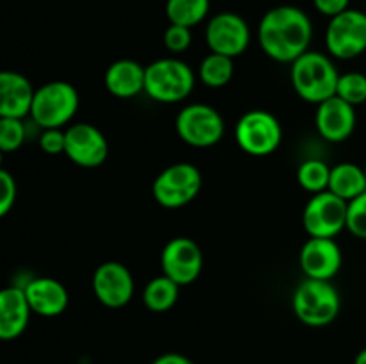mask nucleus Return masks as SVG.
<instances>
[{"instance_id": "nucleus-29", "label": "nucleus", "mask_w": 366, "mask_h": 364, "mask_svg": "<svg viewBox=\"0 0 366 364\" xmlns=\"http://www.w3.org/2000/svg\"><path fill=\"white\" fill-rule=\"evenodd\" d=\"M163 43L168 52L182 54L192 46V29L170 24L164 31Z\"/></svg>"}, {"instance_id": "nucleus-13", "label": "nucleus", "mask_w": 366, "mask_h": 364, "mask_svg": "<svg viewBox=\"0 0 366 364\" xmlns=\"http://www.w3.org/2000/svg\"><path fill=\"white\" fill-rule=\"evenodd\" d=\"M93 293L102 305L109 309H120L132 300L134 278L125 264L117 261L102 263L93 273Z\"/></svg>"}, {"instance_id": "nucleus-31", "label": "nucleus", "mask_w": 366, "mask_h": 364, "mask_svg": "<svg viewBox=\"0 0 366 364\" xmlns=\"http://www.w3.org/2000/svg\"><path fill=\"white\" fill-rule=\"evenodd\" d=\"M16 181L7 170L0 171V214L6 216L16 202Z\"/></svg>"}, {"instance_id": "nucleus-25", "label": "nucleus", "mask_w": 366, "mask_h": 364, "mask_svg": "<svg viewBox=\"0 0 366 364\" xmlns=\"http://www.w3.org/2000/svg\"><path fill=\"white\" fill-rule=\"evenodd\" d=\"M329 178H331V166L325 161L307 159L297 170V182L302 189L313 193H324L329 189Z\"/></svg>"}, {"instance_id": "nucleus-26", "label": "nucleus", "mask_w": 366, "mask_h": 364, "mask_svg": "<svg viewBox=\"0 0 366 364\" xmlns=\"http://www.w3.org/2000/svg\"><path fill=\"white\" fill-rule=\"evenodd\" d=\"M336 96L349 102L350 106H361L366 102V75L361 71L342 74L336 86Z\"/></svg>"}, {"instance_id": "nucleus-1", "label": "nucleus", "mask_w": 366, "mask_h": 364, "mask_svg": "<svg viewBox=\"0 0 366 364\" xmlns=\"http://www.w3.org/2000/svg\"><path fill=\"white\" fill-rule=\"evenodd\" d=\"M257 39L261 50L270 59L277 63H293L310 50L313 24L300 7L277 6L261 18Z\"/></svg>"}, {"instance_id": "nucleus-18", "label": "nucleus", "mask_w": 366, "mask_h": 364, "mask_svg": "<svg viewBox=\"0 0 366 364\" xmlns=\"http://www.w3.org/2000/svg\"><path fill=\"white\" fill-rule=\"evenodd\" d=\"M32 309L24 288H4L0 291V339L13 341L29 327Z\"/></svg>"}, {"instance_id": "nucleus-14", "label": "nucleus", "mask_w": 366, "mask_h": 364, "mask_svg": "<svg viewBox=\"0 0 366 364\" xmlns=\"http://www.w3.org/2000/svg\"><path fill=\"white\" fill-rule=\"evenodd\" d=\"M109 145L106 136L92 123H74L66 128L64 156L81 168H97L107 159Z\"/></svg>"}, {"instance_id": "nucleus-32", "label": "nucleus", "mask_w": 366, "mask_h": 364, "mask_svg": "<svg viewBox=\"0 0 366 364\" xmlns=\"http://www.w3.org/2000/svg\"><path fill=\"white\" fill-rule=\"evenodd\" d=\"M313 4L318 13L327 18H335L343 11L350 9V0H313Z\"/></svg>"}, {"instance_id": "nucleus-30", "label": "nucleus", "mask_w": 366, "mask_h": 364, "mask_svg": "<svg viewBox=\"0 0 366 364\" xmlns=\"http://www.w3.org/2000/svg\"><path fill=\"white\" fill-rule=\"evenodd\" d=\"M39 148L49 156H59L66 150V131L63 128H43L39 136Z\"/></svg>"}, {"instance_id": "nucleus-33", "label": "nucleus", "mask_w": 366, "mask_h": 364, "mask_svg": "<svg viewBox=\"0 0 366 364\" xmlns=\"http://www.w3.org/2000/svg\"><path fill=\"white\" fill-rule=\"evenodd\" d=\"M150 364H195L192 359H188L186 355L182 353H163V355L156 357Z\"/></svg>"}, {"instance_id": "nucleus-3", "label": "nucleus", "mask_w": 366, "mask_h": 364, "mask_svg": "<svg viewBox=\"0 0 366 364\" xmlns=\"http://www.w3.org/2000/svg\"><path fill=\"white\" fill-rule=\"evenodd\" d=\"M195 88V74L188 63L163 57L145 66V95L159 103H179Z\"/></svg>"}, {"instance_id": "nucleus-22", "label": "nucleus", "mask_w": 366, "mask_h": 364, "mask_svg": "<svg viewBox=\"0 0 366 364\" xmlns=\"http://www.w3.org/2000/svg\"><path fill=\"white\" fill-rule=\"evenodd\" d=\"M181 285L167 275L154 277L143 289V303L152 313H167L177 303Z\"/></svg>"}, {"instance_id": "nucleus-17", "label": "nucleus", "mask_w": 366, "mask_h": 364, "mask_svg": "<svg viewBox=\"0 0 366 364\" xmlns=\"http://www.w3.org/2000/svg\"><path fill=\"white\" fill-rule=\"evenodd\" d=\"M36 89L31 81L18 71L0 74V118H20L31 114Z\"/></svg>"}, {"instance_id": "nucleus-5", "label": "nucleus", "mask_w": 366, "mask_h": 364, "mask_svg": "<svg viewBox=\"0 0 366 364\" xmlns=\"http://www.w3.org/2000/svg\"><path fill=\"white\" fill-rule=\"evenodd\" d=\"M79 109V93L70 82L52 81L36 89L31 118L43 128H63Z\"/></svg>"}, {"instance_id": "nucleus-27", "label": "nucleus", "mask_w": 366, "mask_h": 364, "mask_svg": "<svg viewBox=\"0 0 366 364\" xmlns=\"http://www.w3.org/2000/svg\"><path fill=\"white\" fill-rule=\"evenodd\" d=\"M25 141V127L20 118H0V150L14 152Z\"/></svg>"}, {"instance_id": "nucleus-4", "label": "nucleus", "mask_w": 366, "mask_h": 364, "mask_svg": "<svg viewBox=\"0 0 366 364\" xmlns=\"http://www.w3.org/2000/svg\"><path fill=\"white\" fill-rule=\"evenodd\" d=\"M292 307L304 325L320 328L327 327L338 318L342 298L331 280L304 278L293 293Z\"/></svg>"}, {"instance_id": "nucleus-34", "label": "nucleus", "mask_w": 366, "mask_h": 364, "mask_svg": "<svg viewBox=\"0 0 366 364\" xmlns=\"http://www.w3.org/2000/svg\"><path fill=\"white\" fill-rule=\"evenodd\" d=\"M354 364H366V348H363L357 353L356 359H354Z\"/></svg>"}, {"instance_id": "nucleus-15", "label": "nucleus", "mask_w": 366, "mask_h": 364, "mask_svg": "<svg viewBox=\"0 0 366 364\" xmlns=\"http://www.w3.org/2000/svg\"><path fill=\"white\" fill-rule=\"evenodd\" d=\"M300 268L306 278L331 280L343 264V253L332 238H310L300 248Z\"/></svg>"}, {"instance_id": "nucleus-16", "label": "nucleus", "mask_w": 366, "mask_h": 364, "mask_svg": "<svg viewBox=\"0 0 366 364\" xmlns=\"http://www.w3.org/2000/svg\"><path fill=\"white\" fill-rule=\"evenodd\" d=\"M356 121L357 116L354 106L336 95L318 103L315 114L318 134L329 143L347 141L356 128Z\"/></svg>"}, {"instance_id": "nucleus-21", "label": "nucleus", "mask_w": 366, "mask_h": 364, "mask_svg": "<svg viewBox=\"0 0 366 364\" xmlns=\"http://www.w3.org/2000/svg\"><path fill=\"white\" fill-rule=\"evenodd\" d=\"M327 191L335 193L345 202L363 195L366 191L365 166H357L354 163H340L332 166Z\"/></svg>"}, {"instance_id": "nucleus-6", "label": "nucleus", "mask_w": 366, "mask_h": 364, "mask_svg": "<svg viewBox=\"0 0 366 364\" xmlns=\"http://www.w3.org/2000/svg\"><path fill=\"white\" fill-rule=\"evenodd\" d=\"M202 189V175L192 163H175L164 168L152 184V196L161 207L179 209L188 206Z\"/></svg>"}, {"instance_id": "nucleus-2", "label": "nucleus", "mask_w": 366, "mask_h": 364, "mask_svg": "<svg viewBox=\"0 0 366 364\" xmlns=\"http://www.w3.org/2000/svg\"><path fill=\"white\" fill-rule=\"evenodd\" d=\"M340 75L331 57L315 50H307L292 63L293 89L300 98L317 106L336 95Z\"/></svg>"}, {"instance_id": "nucleus-23", "label": "nucleus", "mask_w": 366, "mask_h": 364, "mask_svg": "<svg viewBox=\"0 0 366 364\" xmlns=\"http://www.w3.org/2000/svg\"><path fill=\"white\" fill-rule=\"evenodd\" d=\"M209 6V0H167L164 13L170 24L192 29L206 20Z\"/></svg>"}, {"instance_id": "nucleus-20", "label": "nucleus", "mask_w": 366, "mask_h": 364, "mask_svg": "<svg viewBox=\"0 0 366 364\" xmlns=\"http://www.w3.org/2000/svg\"><path fill=\"white\" fill-rule=\"evenodd\" d=\"M106 89L122 100L145 93V66L132 59H118L109 64L104 75Z\"/></svg>"}, {"instance_id": "nucleus-7", "label": "nucleus", "mask_w": 366, "mask_h": 364, "mask_svg": "<svg viewBox=\"0 0 366 364\" xmlns=\"http://www.w3.org/2000/svg\"><path fill=\"white\" fill-rule=\"evenodd\" d=\"M234 139L239 148L254 157H267L279 148L282 127L277 118L263 109L243 114L234 127Z\"/></svg>"}, {"instance_id": "nucleus-11", "label": "nucleus", "mask_w": 366, "mask_h": 364, "mask_svg": "<svg viewBox=\"0 0 366 364\" xmlns=\"http://www.w3.org/2000/svg\"><path fill=\"white\" fill-rule=\"evenodd\" d=\"M206 43L211 52L227 57H238L249 49L250 27L236 13H218L209 20L206 27Z\"/></svg>"}, {"instance_id": "nucleus-35", "label": "nucleus", "mask_w": 366, "mask_h": 364, "mask_svg": "<svg viewBox=\"0 0 366 364\" xmlns=\"http://www.w3.org/2000/svg\"><path fill=\"white\" fill-rule=\"evenodd\" d=\"M365 171H366V164H365Z\"/></svg>"}, {"instance_id": "nucleus-28", "label": "nucleus", "mask_w": 366, "mask_h": 364, "mask_svg": "<svg viewBox=\"0 0 366 364\" xmlns=\"http://www.w3.org/2000/svg\"><path fill=\"white\" fill-rule=\"evenodd\" d=\"M347 231L356 238L366 239V191L349 202Z\"/></svg>"}, {"instance_id": "nucleus-9", "label": "nucleus", "mask_w": 366, "mask_h": 364, "mask_svg": "<svg viewBox=\"0 0 366 364\" xmlns=\"http://www.w3.org/2000/svg\"><path fill=\"white\" fill-rule=\"evenodd\" d=\"M325 46L336 59L350 61L366 52V13L347 9L331 18L325 31Z\"/></svg>"}, {"instance_id": "nucleus-12", "label": "nucleus", "mask_w": 366, "mask_h": 364, "mask_svg": "<svg viewBox=\"0 0 366 364\" xmlns=\"http://www.w3.org/2000/svg\"><path fill=\"white\" fill-rule=\"evenodd\" d=\"M163 275L179 285H189L200 277L204 268V256L197 241L189 238H174L161 252Z\"/></svg>"}, {"instance_id": "nucleus-24", "label": "nucleus", "mask_w": 366, "mask_h": 364, "mask_svg": "<svg viewBox=\"0 0 366 364\" xmlns=\"http://www.w3.org/2000/svg\"><path fill=\"white\" fill-rule=\"evenodd\" d=\"M200 81L207 88H224L231 82L232 75H234V59L222 54H207L202 59L199 68Z\"/></svg>"}, {"instance_id": "nucleus-19", "label": "nucleus", "mask_w": 366, "mask_h": 364, "mask_svg": "<svg viewBox=\"0 0 366 364\" xmlns=\"http://www.w3.org/2000/svg\"><path fill=\"white\" fill-rule=\"evenodd\" d=\"M32 313L43 318H56L68 307V291L59 280L50 277L32 278L24 288Z\"/></svg>"}, {"instance_id": "nucleus-8", "label": "nucleus", "mask_w": 366, "mask_h": 364, "mask_svg": "<svg viewBox=\"0 0 366 364\" xmlns=\"http://www.w3.org/2000/svg\"><path fill=\"white\" fill-rule=\"evenodd\" d=\"M177 136L189 146L209 148L217 145L225 132L222 114L207 103H189L175 118Z\"/></svg>"}, {"instance_id": "nucleus-10", "label": "nucleus", "mask_w": 366, "mask_h": 364, "mask_svg": "<svg viewBox=\"0 0 366 364\" xmlns=\"http://www.w3.org/2000/svg\"><path fill=\"white\" fill-rule=\"evenodd\" d=\"M347 209L349 202L336 196L335 193H317L304 207V228L310 238L335 239L343 228H347Z\"/></svg>"}]
</instances>
